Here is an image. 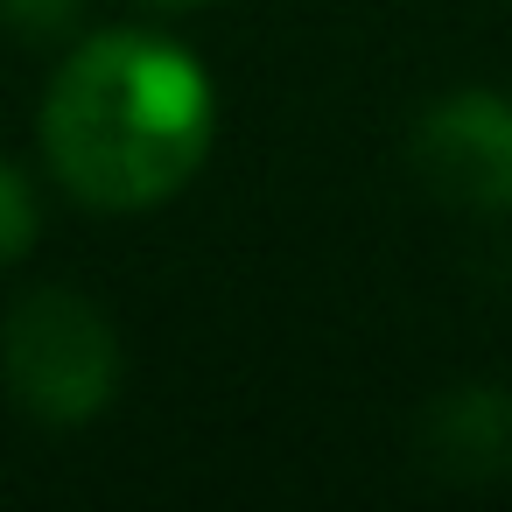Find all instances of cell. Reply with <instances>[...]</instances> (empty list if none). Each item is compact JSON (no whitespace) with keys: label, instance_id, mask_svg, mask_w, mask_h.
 I'll list each match as a JSON object with an SVG mask.
<instances>
[{"label":"cell","instance_id":"cell-4","mask_svg":"<svg viewBox=\"0 0 512 512\" xmlns=\"http://www.w3.org/2000/svg\"><path fill=\"white\" fill-rule=\"evenodd\" d=\"M428 442H435V456H456L463 470H498V463H512V400L491 386L442 393Z\"/></svg>","mask_w":512,"mask_h":512},{"label":"cell","instance_id":"cell-5","mask_svg":"<svg viewBox=\"0 0 512 512\" xmlns=\"http://www.w3.org/2000/svg\"><path fill=\"white\" fill-rule=\"evenodd\" d=\"M36 239H43V197H36V176H29L22 162L0 155V267H15Z\"/></svg>","mask_w":512,"mask_h":512},{"label":"cell","instance_id":"cell-2","mask_svg":"<svg viewBox=\"0 0 512 512\" xmlns=\"http://www.w3.org/2000/svg\"><path fill=\"white\" fill-rule=\"evenodd\" d=\"M0 372L29 421L85 428L120 393L113 316L78 288H29L0 323Z\"/></svg>","mask_w":512,"mask_h":512},{"label":"cell","instance_id":"cell-1","mask_svg":"<svg viewBox=\"0 0 512 512\" xmlns=\"http://www.w3.org/2000/svg\"><path fill=\"white\" fill-rule=\"evenodd\" d=\"M43 162L92 211L169 204L218 141V85L155 29L78 43L43 92Z\"/></svg>","mask_w":512,"mask_h":512},{"label":"cell","instance_id":"cell-6","mask_svg":"<svg viewBox=\"0 0 512 512\" xmlns=\"http://www.w3.org/2000/svg\"><path fill=\"white\" fill-rule=\"evenodd\" d=\"M78 8H85V0H0V22L43 43V36H64L78 22Z\"/></svg>","mask_w":512,"mask_h":512},{"label":"cell","instance_id":"cell-7","mask_svg":"<svg viewBox=\"0 0 512 512\" xmlns=\"http://www.w3.org/2000/svg\"><path fill=\"white\" fill-rule=\"evenodd\" d=\"M141 8H155V15H190V8H204V0H141Z\"/></svg>","mask_w":512,"mask_h":512},{"label":"cell","instance_id":"cell-3","mask_svg":"<svg viewBox=\"0 0 512 512\" xmlns=\"http://www.w3.org/2000/svg\"><path fill=\"white\" fill-rule=\"evenodd\" d=\"M421 183L456 211H512V99L449 92L414 120L407 141Z\"/></svg>","mask_w":512,"mask_h":512}]
</instances>
